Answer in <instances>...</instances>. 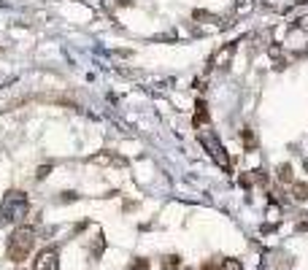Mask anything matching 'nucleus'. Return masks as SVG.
<instances>
[{
    "label": "nucleus",
    "instance_id": "17",
    "mask_svg": "<svg viewBox=\"0 0 308 270\" xmlns=\"http://www.w3.org/2000/svg\"><path fill=\"white\" fill-rule=\"evenodd\" d=\"M278 216H281V206H273V200H270V206H268V219L278 222Z\"/></svg>",
    "mask_w": 308,
    "mask_h": 270
},
{
    "label": "nucleus",
    "instance_id": "19",
    "mask_svg": "<svg viewBox=\"0 0 308 270\" xmlns=\"http://www.w3.org/2000/svg\"><path fill=\"white\" fill-rule=\"evenodd\" d=\"M49 170H52V165H41V168H38V173H36V179H38V181L46 179V176H49Z\"/></svg>",
    "mask_w": 308,
    "mask_h": 270
},
{
    "label": "nucleus",
    "instance_id": "10",
    "mask_svg": "<svg viewBox=\"0 0 308 270\" xmlns=\"http://www.w3.org/2000/svg\"><path fill=\"white\" fill-rule=\"evenodd\" d=\"M178 265H182V257H178V254H170V257H165V260H162V270H176Z\"/></svg>",
    "mask_w": 308,
    "mask_h": 270
},
{
    "label": "nucleus",
    "instance_id": "2",
    "mask_svg": "<svg viewBox=\"0 0 308 270\" xmlns=\"http://www.w3.org/2000/svg\"><path fill=\"white\" fill-rule=\"evenodd\" d=\"M32 249H36V230L16 227L14 233L8 235V243H6V257H8L11 262H24Z\"/></svg>",
    "mask_w": 308,
    "mask_h": 270
},
{
    "label": "nucleus",
    "instance_id": "9",
    "mask_svg": "<svg viewBox=\"0 0 308 270\" xmlns=\"http://www.w3.org/2000/svg\"><path fill=\"white\" fill-rule=\"evenodd\" d=\"M292 200H298V203H306L308 200V184L292 181Z\"/></svg>",
    "mask_w": 308,
    "mask_h": 270
},
{
    "label": "nucleus",
    "instance_id": "13",
    "mask_svg": "<svg viewBox=\"0 0 308 270\" xmlns=\"http://www.w3.org/2000/svg\"><path fill=\"white\" fill-rule=\"evenodd\" d=\"M278 179L284 181V184H292V165H278Z\"/></svg>",
    "mask_w": 308,
    "mask_h": 270
},
{
    "label": "nucleus",
    "instance_id": "12",
    "mask_svg": "<svg viewBox=\"0 0 308 270\" xmlns=\"http://www.w3.org/2000/svg\"><path fill=\"white\" fill-rule=\"evenodd\" d=\"M192 19H195V22H219L214 14H208V11H200V8L192 11Z\"/></svg>",
    "mask_w": 308,
    "mask_h": 270
},
{
    "label": "nucleus",
    "instance_id": "18",
    "mask_svg": "<svg viewBox=\"0 0 308 270\" xmlns=\"http://www.w3.org/2000/svg\"><path fill=\"white\" fill-rule=\"evenodd\" d=\"M130 270H149V260H144V257H138V260L130 265Z\"/></svg>",
    "mask_w": 308,
    "mask_h": 270
},
{
    "label": "nucleus",
    "instance_id": "11",
    "mask_svg": "<svg viewBox=\"0 0 308 270\" xmlns=\"http://www.w3.org/2000/svg\"><path fill=\"white\" fill-rule=\"evenodd\" d=\"M240 135H244V146H246V151H254V149H257V138H254L252 130H244Z\"/></svg>",
    "mask_w": 308,
    "mask_h": 270
},
{
    "label": "nucleus",
    "instance_id": "6",
    "mask_svg": "<svg viewBox=\"0 0 308 270\" xmlns=\"http://www.w3.org/2000/svg\"><path fill=\"white\" fill-rule=\"evenodd\" d=\"M86 162H90V165H124L122 157L111 154V151H100V154H92Z\"/></svg>",
    "mask_w": 308,
    "mask_h": 270
},
{
    "label": "nucleus",
    "instance_id": "15",
    "mask_svg": "<svg viewBox=\"0 0 308 270\" xmlns=\"http://www.w3.org/2000/svg\"><path fill=\"white\" fill-rule=\"evenodd\" d=\"M222 270H244V265H240V260L227 257V260H222Z\"/></svg>",
    "mask_w": 308,
    "mask_h": 270
},
{
    "label": "nucleus",
    "instance_id": "1",
    "mask_svg": "<svg viewBox=\"0 0 308 270\" xmlns=\"http://www.w3.org/2000/svg\"><path fill=\"white\" fill-rule=\"evenodd\" d=\"M30 214V197L22 192V189H11L6 192L3 203H0V225H19L24 216Z\"/></svg>",
    "mask_w": 308,
    "mask_h": 270
},
{
    "label": "nucleus",
    "instance_id": "8",
    "mask_svg": "<svg viewBox=\"0 0 308 270\" xmlns=\"http://www.w3.org/2000/svg\"><path fill=\"white\" fill-rule=\"evenodd\" d=\"M208 122V105H206V100H198L195 103V119H192V124L195 127H200V124Z\"/></svg>",
    "mask_w": 308,
    "mask_h": 270
},
{
    "label": "nucleus",
    "instance_id": "16",
    "mask_svg": "<svg viewBox=\"0 0 308 270\" xmlns=\"http://www.w3.org/2000/svg\"><path fill=\"white\" fill-rule=\"evenodd\" d=\"M294 27H298L300 32H308V14H303V16H298V19H294Z\"/></svg>",
    "mask_w": 308,
    "mask_h": 270
},
{
    "label": "nucleus",
    "instance_id": "4",
    "mask_svg": "<svg viewBox=\"0 0 308 270\" xmlns=\"http://www.w3.org/2000/svg\"><path fill=\"white\" fill-rule=\"evenodd\" d=\"M36 270H60V252L57 249H44L36 257Z\"/></svg>",
    "mask_w": 308,
    "mask_h": 270
},
{
    "label": "nucleus",
    "instance_id": "20",
    "mask_svg": "<svg viewBox=\"0 0 308 270\" xmlns=\"http://www.w3.org/2000/svg\"><path fill=\"white\" fill-rule=\"evenodd\" d=\"M62 200L68 203V200H76V192H62Z\"/></svg>",
    "mask_w": 308,
    "mask_h": 270
},
{
    "label": "nucleus",
    "instance_id": "3",
    "mask_svg": "<svg viewBox=\"0 0 308 270\" xmlns=\"http://www.w3.org/2000/svg\"><path fill=\"white\" fill-rule=\"evenodd\" d=\"M200 143H203L206 151L214 157V162H216L222 170H227V173H230V170H232V162H230V157H227L224 146L219 143V138L214 135V133H200Z\"/></svg>",
    "mask_w": 308,
    "mask_h": 270
},
{
    "label": "nucleus",
    "instance_id": "5",
    "mask_svg": "<svg viewBox=\"0 0 308 270\" xmlns=\"http://www.w3.org/2000/svg\"><path fill=\"white\" fill-rule=\"evenodd\" d=\"M236 49L238 46L236 43H224L222 49L216 51V54L211 57V65L214 68H219V70H224V68H230V62H232V57H236Z\"/></svg>",
    "mask_w": 308,
    "mask_h": 270
},
{
    "label": "nucleus",
    "instance_id": "7",
    "mask_svg": "<svg viewBox=\"0 0 308 270\" xmlns=\"http://www.w3.org/2000/svg\"><path fill=\"white\" fill-rule=\"evenodd\" d=\"M254 0H238L236 3V8H232V19H244V16H249L252 11H254Z\"/></svg>",
    "mask_w": 308,
    "mask_h": 270
},
{
    "label": "nucleus",
    "instance_id": "14",
    "mask_svg": "<svg viewBox=\"0 0 308 270\" xmlns=\"http://www.w3.org/2000/svg\"><path fill=\"white\" fill-rule=\"evenodd\" d=\"M252 181H254V184H260V187H268V173H265L262 168L254 170V173H252Z\"/></svg>",
    "mask_w": 308,
    "mask_h": 270
}]
</instances>
